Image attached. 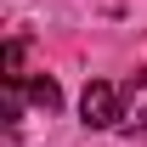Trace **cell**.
Here are the masks:
<instances>
[{
	"instance_id": "7a4b0ae2",
	"label": "cell",
	"mask_w": 147,
	"mask_h": 147,
	"mask_svg": "<svg viewBox=\"0 0 147 147\" xmlns=\"http://www.w3.org/2000/svg\"><path fill=\"white\" fill-rule=\"evenodd\" d=\"M125 113H130V125L147 130V74H136V79L125 85Z\"/></svg>"
},
{
	"instance_id": "6da1fadb",
	"label": "cell",
	"mask_w": 147,
	"mask_h": 147,
	"mask_svg": "<svg viewBox=\"0 0 147 147\" xmlns=\"http://www.w3.org/2000/svg\"><path fill=\"white\" fill-rule=\"evenodd\" d=\"M119 102H125V91H119V85L91 79V85H85V96H79V119H85L91 130H108L113 119H119Z\"/></svg>"
},
{
	"instance_id": "277c9868",
	"label": "cell",
	"mask_w": 147,
	"mask_h": 147,
	"mask_svg": "<svg viewBox=\"0 0 147 147\" xmlns=\"http://www.w3.org/2000/svg\"><path fill=\"white\" fill-rule=\"evenodd\" d=\"M23 51H28L23 40H11V45H6V79H23Z\"/></svg>"
},
{
	"instance_id": "3957f363",
	"label": "cell",
	"mask_w": 147,
	"mask_h": 147,
	"mask_svg": "<svg viewBox=\"0 0 147 147\" xmlns=\"http://www.w3.org/2000/svg\"><path fill=\"white\" fill-rule=\"evenodd\" d=\"M28 102H34V108H45V113H57V108H62V91H57V79H45V74H40L34 85H28Z\"/></svg>"
}]
</instances>
